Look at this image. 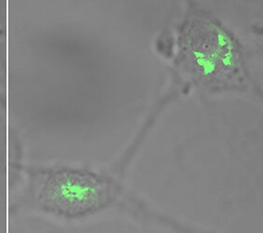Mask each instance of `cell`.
Instances as JSON below:
<instances>
[{"label": "cell", "instance_id": "cell-1", "mask_svg": "<svg viewBox=\"0 0 263 233\" xmlns=\"http://www.w3.org/2000/svg\"><path fill=\"white\" fill-rule=\"evenodd\" d=\"M182 62L188 72L203 82H230L238 74L240 59L232 39L219 26L196 20L181 41Z\"/></svg>", "mask_w": 263, "mask_h": 233}, {"label": "cell", "instance_id": "cell-2", "mask_svg": "<svg viewBox=\"0 0 263 233\" xmlns=\"http://www.w3.org/2000/svg\"><path fill=\"white\" fill-rule=\"evenodd\" d=\"M115 195V185L105 177L88 171L62 168L49 172L39 199L49 211L76 217L102 208Z\"/></svg>", "mask_w": 263, "mask_h": 233}]
</instances>
